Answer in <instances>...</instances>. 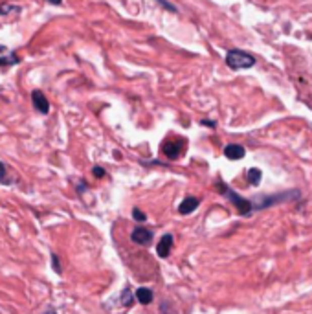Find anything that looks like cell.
I'll use <instances>...</instances> for the list:
<instances>
[{"mask_svg": "<svg viewBox=\"0 0 312 314\" xmlns=\"http://www.w3.org/2000/svg\"><path fill=\"white\" fill-rule=\"evenodd\" d=\"M217 188H219V191H221L222 195H224V197H226L228 200H230V202H232L233 206H235L237 212L241 213V215H244V217H246V215H250V213L253 212L252 200H248V198H242L241 195H237V193L233 191V189L228 188V186L224 182H221V180H219V182H217Z\"/></svg>", "mask_w": 312, "mask_h": 314, "instance_id": "cell-1", "label": "cell"}, {"mask_svg": "<svg viewBox=\"0 0 312 314\" xmlns=\"http://www.w3.org/2000/svg\"><path fill=\"white\" fill-rule=\"evenodd\" d=\"M226 65L233 70H242V68H252L255 65V57L242 50H230L226 54Z\"/></svg>", "mask_w": 312, "mask_h": 314, "instance_id": "cell-2", "label": "cell"}, {"mask_svg": "<svg viewBox=\"0 0 312 314\" xmlns=\"http://www.w3.org/2000/svg\"><path fill=\"white\" fill-rule=\"evenodd\" d=\"M294 198H299V191L281 193V195H272V197H263L261 200L252 202V208L253 210H265V208L274 206V204L285 202V200H294Z\"/></svg>", "mask_w": 312, "mask_h": 314, "instance_id": "cell-3", "label": "cell"}, {"mask_svg": "<svg viewBox=\"0 0 312 314\" xmlns=\"http://www.w3.org/2000/svg\"><path fill=\"white\" fill-rule=\"evenodd\" d=\"M152 230L149 228H134V232L131 233V241L132 243L140 244V246H145L152 241Z\"/></svg>", "mask_w": 312, "mask_h": 314, "instance_id": "cell-4", "label": "cell"}, {"mask_svg": "<svg viewBox=\"0 0 312 314\" xmlns=\"http://www.w3.org/2000/svg\"><path fill=\"white\" fill-rule=\"evenodd\" d=\"M31 101H33V107L37 109V112H40V114H48L50 112V103H48L46 96L40 90L31 92Z\"/></svg>", "mask_w": 312, "mask_h": 314, "instance_id": "cell-5", "label": "cell"}, {"mask_svg": "<svg viewBox=\"0 0 312 314\" xmlns=\"http://www.w3.org/2000/svg\"><path fill=\"white\" fill-rule=\"evenodd\" d=\"M173 235L171 233H166L164 237L160 239V243H158V246H156V253H158V257L166 259L169 257V253H171V248H173Z\"/></svg>", "mask_w": 312, "mask_h": 314, "instance_id": "cell-6", "label": "cell"}, {"mask_svg": "<svg viewBox=\"0 0 312 314\" xmlns=\"http://www.w3.org/2000/svg\"><path fill=\"white\" fill-rule=\"evenodd\" d=\"M244 154H246V151L239 143H230V145L224 147V156L228 160H241V158H244Z\"/></svg>", "mask_w": 312, "mask_h": 314, "instance_id": "cell-7", "label": "cell"}, {"mask_svg": "<svg viewBox=\"0 0 312 314\" xmlns=\"http://www.w3.org/2000/svg\"><path fill=\"white\" fill-rule=\"evenodd\" d=\"M198 204H200V198L186 197L180 202V206H178V213H180V215H189V213H193L196 208H198Z\"/></svg>", "mask_w": 312, "mask_h": 314, "instance_id": "cell-8", "label": "cell"}, {"mask_svg": "<svg viewBox=\"0 0 312 314\" xmlns=\"http://www.w3.org/2000/svg\"><path fill=\"white\" fill-rule=\"evenodd\" d=\"M20 59L13 54L11 50H8L6 46H0V65L2 66H11V65H17Z\"/></svg>", "mask_w": 312, "mask_h": 314, "instance_id": "cell-9", "label": "cell"}, {"mask_svg": "<svg viewBox=\"0 0 312 314\" xmlns=\"http://www.w3.org/2000/svg\"><path fill=\"white\" fill-rule=\"evenodd\" d=\"M162 152H164L169 160H175V158L180 156V145H178V142H166L162 145Z\"/></svg>", "mask_w": 312, "mask_h": 314, "instance_id": "cell-10", "label": "cell"}, {"mask_svg": "<svg viewBox=\"0 0 312 314\" xmlns=\"http://www.w3.org/2000/svg\"><path fill=\"white\" fill-rule=\"evenodd\" d=\"M136 299L140 301L141 305H149L152 301V290L141 287V289L136 290Z\"/></svg>", "mask_w": 312, "mask_h": 314, "instance_id": "cell-11", "label": "cell"}, {"mask_svg": "<svg viewBox=\"0 0 312 314\" xmlns=\"http://www.w3.org/2000/svg\"><path fill=\"white\" fill-rule=\"evenodd\" d=\"M261 177H263V173L259 171L257 168H252L250 171H248V182L252 184V186H259V182H261Z\"/></svg>", "mask_w": 312, "mask_h": 314, "instance_id": "cell-12", "label": "cell"}, {"mask_svg": "<svg viewBox=\"0 0 312 314\" xmlns=\"http://www.w3.org/2000/svg\"><path fill=\"white\" fill-rule=\"evenodd\" d=\"M11 13H20V6H15V4L0 6V15H11Z\"/></svg>", "mask_w": 312, "mask_h": 314, "instance_id": "cell-13", "label": "cell"}, {"mask_svg": "<svg viewBox=\"0 0 312 314\" xmlns=\"http://www.w3.org/2000/svg\"><path fill=\"white\" fill-rule=\"evenodd\" d=\"M121 301H123V305L125 307H131L132 301H134V296H132L131 289L127 287V289H123V292H121Z\"/></svg>", "mask_w": 312, "mask_h": 314, "instance_id": "cell-14", "label": "cell"}, {"mask_svg": "<svg viewBox=\"0 0 312 314\" xmlns=\"http://www.w3.org/2000/svg\"><path fill=\"white\" fill-rule=\"evenodd\" d=\"M132 217H134V221H138V223H145V221H147V215L141 212L140 208L132 210Z\"/></svg>", "mask_w": 312, "mask_h": 314, "instance_id": "cell-15", "label": "cell"}, {"mask_svg": "<svg viewBox=\"0 0 312 314\" xmlns=\"http://www.w3.org/2000/svg\"><path fill=\"white\" fill-rule=\"evenodd\" d=\"M51 267L57 274H61V263H59V255L57 253H51Z\"/></svg>", "mask_w": 312, "mask_h": 314, "instance_id": "cell-16", "label": "cell"}, {"mask_svg": "<svg viewBox=\"0 0 312 314\" xmlns=\"http://www.w3.org/2000/svg\"><path fill=\"white\" fill-rule=\"evenodd\" d=\"M92 173H94V177H96V178H103V177H105V175H107L105 169L99 168V166H96V168L92 169Z\"/></svg>", "mask_w": 312, "mask_h": 314, "instance_id": "cell-17", "label": "cell"}, {"mask_svg": "<svg viewBox=\"0 0 312 314\" xmlns=\"http://www.w3.org/2000/svg\"><path fill=\"white\" fill-rule=\"evenodd\" d=\"M158 4L164 6V8H166L167 11H171V13H175V11H176L175 6H171V4H169V2H166V0H158Z\"/></svg>", "mask_w": 312, "mask_h": 314, "instance_id": "cell-18", "label": "cell"}, {"mask_svg": "<svg viewBox=\"0 0 312 314\" xmlns=\"http://www.w3.org/2000/svg\"><path fill=\"white\" fill-rule=\"evenodd\" d=\"M202 125H204V127H212V129H213V127H215L217 125V123L215 122H210V120H202Z\"/></svg>", "mask_w": 312, "mask_h": 314, "instance_id": "cell-19", "label": "cell"}, {"mask_svg": "<svg viewBox=\"0 0 312 314\" xmlns=\"http://www.w3.org/2000/svg\"><path fill=\"white\" fill-rule=\"evenodd\" d=\"M4 177H6V166L2 162H0V180H2Z\"/></svg>", "mask_w": 312, "mask_h": 314, "instance_id": "cell-20", "label": "cell"}, {"mask_svg": "<svg viewBox=\"0 0 312 314\" xmlns=\"http://www.w3.org/2000/svg\"><path fill=\"white\" fill-rule=\"evenodd\" d=\"M86 189V186H85V182H79V188H77V191L79 193H83Z\"/></svg>", "mask_w": 312, "mask_h": 314, "instance_id": "cell-21", "label": "cell"}, {"mask_svg": "<svg viewBox=\"0 0 312 314\" xmlns=\"http://www.w3.org/2000/svg\"><path fill=\"white\" fill-rule=\"evenodd\" d=\"M48 2H50V4H54V6H61V2H63V0H48Z\"/></svg>", "mask_w": 312, "mask_h": 314, "instance_id": "cell-22", "label": "cell"}, {"mask_svg": "<svg viewBox=\"0 0 312 314\" xmlns=\"http://www.w3.org/2000/svg\"><path fill=\"white\" fill-rule=\"evenodd\" d=\"M44 314H57V312H56V309H48Z\"/></svg>", "mask_w": 312, "mask_h": 314, "instance_id": "cell-23", "label": "cell"}]
</instances>
